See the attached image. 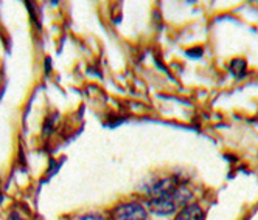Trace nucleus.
Segmentation results:
<instances>
[{
    "label": "nucleus",
    "instance_id": "f257e3e1",
    "mask_svg": "<svg viewBox=\"0 0 258 220\" xmlns=\"http://www.w3.org/2000/svg\"><path fill=\"white\" fill-rule=\"evenodd\" d=\"M115 220H148V212L139 203L120 205L115 212Z\"/></svg>",
    "mask_w": 258,
    "mask_h": 220
},
{
    "label": "nucleus",
    "instance_id": "423d86ee",
    "mask_svg": "<svg viewBox=\"0 0 258 220\" xmlns=\"http://www.w3.org/2000/svg\"><path fill=\"white\" fill-rule=\"evenodd\" d=\"M78 220H106V218H103L100 215H84V217H81Z\"/></svg>",
    "mask_w": 258,
    "mask_h": 220
},
{
    "label": "nucleus",
    "instance_id": "39448f33",
    "mask_svg": "<svg viewBox=\"0 0 258 220\" xmlns=\"http://www.w3.org/2000/svg\"><path fill=\"white\" fill-rule=\"evenodd\" d=\"M8 220H27V218L22 217V214H21L19 211H13V212H10Z\"/></svg>",
    "mask_w": 258,
    "mask_h": 220
},
{
    "label": "nucleus",
    "instance_id": "0eeeda50",
    "mask_svg": "<svg viewBox=\"0 0 258 220\" xmlns=\"http://www.w3.org/2000/svg\"><path fill=\"white\" fill-rule=\"evenodd\" d=\"M188 54H190V56H198V58H199L201 54H202V50H201V48H198V50H193V51L190 50V51H188Z\"/></svg>",
    "mask_w": 258,
    "mask_h": 220
},
{
    "label": "nucleus",
    "instance_id": "7ed1b4c3",
    "mask_svg": "<svg viewBox=\"0 0 258 220\" xmlns=\"http://www.w3.org/2000/svg\"><path fill=\"white\" fill-rule=\"evenodd\" d=\"M174 220H204V212L198 205H185Z\"/></svg>",
    "mask_w": 258,
    "mask_h": 220
},
{
    "label": "nucleus",
    "instance_id": "20e7f679",
    "mask_svg": "<svg viewBox=\"0 0 258 220\" xmlns=\"http://www.w3.org/2000/svg\"><path fill=\"white\" fill-rule=\"evenodd\" d=\"M230 71L232 75H235L236 78H241L246 75V62L243 59H233L230 62Z\"/></svg>",
    "mask_w": 258,
    "mask_h": 220
},
{
    "label": "nucleus",
    "instance_id": "f03ea898",
    "mask_svg": "<svg viewBox=\"0 0 258 220\" xmlns=\"http://www.w3.org/2000/svg\"><path fill=\"white\" fill-rule=\"evenodd\" d=\"M177 188H179V185L173 178H163V180L153 183L151 188L148 189V194L151 195V198H157V197L173 194Z\"/></svg>",
    "mask_w": 258,
    "mask_h": 220
},
{
    "label": "nucleus",
    "instance_id": "6e6552de",
    "mask_svg": "<svg viewBox=\"0 0 258 220\" xmlns=\"http://www.w3.org/2000/svg\"><path fill=\"white\" fill-rule=\"evenodd\" d=\"M2 200H4V195H2V194H0V203H2Z\"/></svg>",
    "mask_w": 258,
    "mask_h": 220
}]
</instances>
